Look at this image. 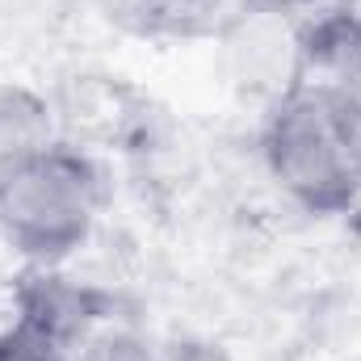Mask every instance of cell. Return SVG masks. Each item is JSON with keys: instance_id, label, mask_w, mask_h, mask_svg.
Instances as JSON below:
<instances>
[{"instance_id": "obj_3", "label": "cell", "mask_w": 361, "mask_h": 361, "mask_svg": "<svg viewBox=\"0 0 361 361\" xmlns=\"http://www.w3.org/2000/svg\"><path fill=\"white\" fill-rule=\"evenodd\" d=\"M114 315V298L63 265H25L13 281V319L76 353Z\"/></svg>"}, {"instance_id": "obj_9", "label": "cell", "mask_w": 361, "mask_h": 361, "mask_svg": "<svg viewBox=\"0 0 361 361\" xmlns=\"http://www.w3.org/2000/svg\"><path fill=\"white\" fill-rule=\"evenodd\" d=\"M244 13H265V17H286V13H302L315 8L319 0H240Z\"/></svg>"}, {"instance_id": "obj_5", "label": "cell", "mask_w": 361, "mask_h": 361, "mask_svg": "<svg viewBox=\"0 0 361 361\" xmlns=\"http://www.w3.org/2000/svg\"><path fill=\"white\" fill-rule=\"evenodd\" d=\"M59 143L55 105L30 85H0V173Z\"/></svg>"}, {"instance_id": "obj_8", "label": "cell", "mask_w": 361, "mask_h": 361, "mask_svg": "<svg viewBox=\"0 0 361 361\" xmlns=\"http://www.w3.org/2000/svg\"><path fill=\"white\" fill-rule=\"evenodd\" d=\"M160 361H231V353L214 341H177L169 353H160Z\"/></svg>"}, {"instance_id": "obj_6", "label": "cell", "mask_w": 361, "mask_h": 361, "mask_svg": "<svg viewBox=\"0 0 361 361\" xmlns=\"http://www.w3.org/2000/svg\"><path fill=\"white\" fill-rule=\"evenodd\" d=\"M72 361H160V353L135 328H109L105 324L72 353Z\"/></svg>"}, {"instance_id": "obj_2", "label": "cell", "mask_w": 361, "mask_h": 361, "mask_svg": "<svg viewBox=\"0 0 361 361\" xmlns=\"http://www.w3.org/2000/svg\"><path fill=\"white\" fill-rule=\"evenodd\" d=\"M261 156L277 189L307 214L332 219L361 202V173L341 139L328 92L311 80H290L261 126Z\"/></svg>"}, {"instance_id": "obj_4", "label": "cell", "mask_w": 361, "mask_h": 361, "mask_svg": "<svg viewBox=\"0 0 361 361\" xmlns=\"http://www.w3.org/2000/svg\"><path fill=\"white\" fill-rule=\"evenodd\" d=\"M240 0H114V17L152 42H206L240 21Z\"/></svg>"}, {"instance_id": "obj_1", "label": "cell", "mask_w": 361, "mask_h": 361, "mask_svg": "<svg viewBox=\"0 0 361 361\" xmlns=\"http://www.w3.org/2000/svg\"><path fill=\"white\" fill-rule=\"evenodd\" d=\"M105 180L85 147L59 139L0 173V240L25 265H63L89 244Z\"/></svg>"}, {"instance_id": "obj_7", "label": "cell", "mask_w": 361, "mask_h": 361, "mask_svg": "<svg viewBox=\"0 0 361 361\" xmlns=\"http://www.w3.org/2000/svg\"><path fill=\"white\" fill-rule=\"evenodd\" d=\"M0 361H72V353L63 345H55L51 336H42V332L13 319L0 332Z\"/></svg>"}]
</instances>
